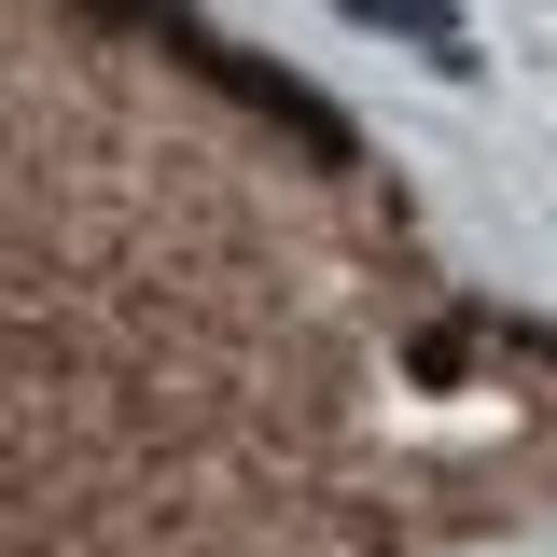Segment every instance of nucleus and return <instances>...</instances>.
Wrapping results in <instances>:
<instances>
[{
	"instance_id": "nucleus-1",
	"label": "nucleus",
	"mask_w": 557,
	"mask_h": 557,
	"mask_svg": "<svg viewBox=\"0 0 557 557\" xmlns=\"http://www.w3.org/2000/svg\"><path fill=\"white\" fill-rule=\"evenodd\" d=\"M335 14H348V28H376V42H418L446 84H474V70H487L474 28H460V0H335Z\"/></svg>"
}]
</instances>
